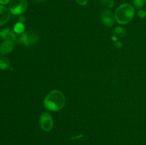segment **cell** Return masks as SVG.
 Here are the masks:
<instances>
[{
    "label": "cell",
    "instance_id": "obj_11",
    "mask_svg": "<svg viewBox=\"0 0 146 145\" xmlns=\"http://www.w3.org/2000/svg\"><path fill=\"white\" fill-rule=\"evenodd\" d=\"M24 25L23 24V23L21 22H17V24L14 25V32L17 33L18 34H22L24 31Z\"/></svg>",
    "mask_w": 146,
    "mask_h": 145
},
{
    "label": "cell",
    "instance_id": "obj_12",
    "mask_svg": "<svg viewBox=\"0 0 146 145\" xmlns=\"http://www.w3.org/2000/svg\"><path fill=\"white\" fill-rule=\"evenodd\" d=\"M101 3L104 7L107 9H111L114 6L113 0H101Z\"/></svg>",
    "mask_w": 146,
    "mask_h": 145
},
{
    "label": "cell",
    "instance_id": "obj_5",
    "mask_svg": "<svg viewBox=\"0 0 146 145\" xmlns=\"http://www.w3.org/2000/svg\"><path fill=\"white\" fill-rule=\"evenodd\" d=\"M40 127L44 132H49L54 126V121L52 116L49 112H43L39 119Z\"/></svg>",
    "mask_w": 146,
    "mask_h": 145
},
{
    "label": "cell",
    "instance_id": "obj_16",
    "mask_svg": "<svg viewBox=\"0 0 146 145\" xmlns=\"http://www.w3.org/2000/svg\"><path fill=\"white\" fill-rule=\"evenodd\" d=\"M76 1L81 6H86L88 4V0H76Z\"/></svg>",
    "mask_w": 146,
    "mask_h": 145
},
{
    "label": "cell",
    "instance_id": "obj_7",
    "mask_svg": "<svg viewBox=\"0 0 146 145\" xmlns=\"http://www.w3.org/2000/svg\"><path fill=\"white\" fill-rule=\"evenodd\" d=\"M10 18L9 9L4 7V5H0V26H2L7 23Z\"/></svg>",
    "mask_w": 146,
    "mask_h": 145
},
{
    "label": "cell",
    "instance_id": "obj_17",
    "mask_svg": "<svg viewBox=\"0 0 146 145\" xmlns=\"http://www.w3.org/2000/svg\"><path fill=\"white\" fill-rule=\"evenodd\" d=\"M11 0H0V4L1 5H6L10 2Z\"/></svg>",
    "mask_w": 146,
    "mask_h": 145
},
{
    "label": "cell",
    "instance_id": "obj_3",
    "mask_svg": "<svg viewBox=\"0 0 146 145\" xmlns=\"http://www.w3.org/2000/svg\"><path fill=\"white\" fill-rule=\"evenodd\" d=\"M39 40V34L35 30H29L24 32L20 36L19 42L26 46H31Z\"/></svg>",
    "mask_w": 146,
    "mask_h": 145
},
{
    "label": "cell",
    "instance_id": "obj_18",
    "mask_svg": "<svg viewBox=\"0 0 146 145\" xmlns=\"http://www.w3.org/2000/svg\"><path fill=\"white\" fill-rule=\"evenodd\" d=\"M25 21V18H24L23 16H21L20 15V17H19V21L18 22H21V23H23L24 21Z\"/></svg>",
    "mask_w": 146,
    "mask_h": 145
},
{
    "label": "cell",
    "instance_id": "obj_4",
    "mask_svg": "<svg viewBox=\"0 0 146 145\" xmlns=\"http://www.w3.org/2000/svg\"><path fill=\"white\" fill-rule=\"evenodd\" d=\"M28 3L27 0H11L9 3V9L14 15H21L27 10Z\"/></svg>",
    "mask_w": 146,
    "mask_h": 145
},
{
    "label": "cell",
    "instance_id": "obj_2",
    "mask_svg": "<svg viewBox=\"0 0 146 145\" xmlns=\"http://www.w3.org/2000/svg\"><path fill=\"white\" fill-rule=\"evenodd\" d=\"M135 15L134 8L129 4H123L117 8L115 13V18L120 24H128Z\"/></svg>",
    "mask_w": 146,
    "mask_h": 145
},
{
    "label": "cell",
    "instance_id": "obj_8",
    "mask_svg": "<svg viewBox=\"0 0 146 145\" xmlns=\"http://www.w3.org/2000/svg\"><path fill=\"white\" fill-rule=\"evenodd\" d=\"M1 37L5 41H10L14 44L17 40L14 33L9 28H4L1 31Z\"/></svg>",
    "mask_w": 146,
    "mask_h": 145
},
{
    "label": "cell",
    "instance_id": "obj_10",
    "mask_svg": "<svg viewBox=\"0 0 146 145\" xmlns=\"http://www.w3.org/2000/svg\"><path fill=\"white\" fill-rule=\"evenodd\" d=\"M10 67L9 60L8 58L3 55L2 54H0V69L6 70L8 69Z\"/></svg>",
    "mask_w": 146,
    "mask_h": 145
},
{
    "label": "cell",
    "instance_id": "obj_21",
    "mask_svg": "<svg viewBox=\"0 0 146 145\" xmlns=\"http://www.w3.org/2000/svg\"><path fill=\"white\" fill-rule=\"evenodd\" d=\"M0 36H1V31H0Z\"/></svg>",
    "mask_w": 146,
    "mask_h": 145
},
{
    "label": "cell",
    "instance_id": "obj_20",
    "mask_svg": "<svg viewBox=\"0 0 146 145\" xmlns=\"http://www.w3.org/2000/svg\"><path fill=\"white\" fill-rule=\"evenodd\" d=\"M34 1H35L36 2H41V1H44V0H34Z\"/></svg>",
    "mask_w": 146,
    "mask_h": 145
},
{
    "label": "cell",
    "instance_id": "obj_14",
    "mask_svg": "<svg viewBox=\"0 0 146 145\" xmlns=\"http://www.w3.org/2000/svg\"><path fill=\"white\" fill-rule=\"evenodd\" d=\"M115 34L119 36L123 37L125 35V29L122 27H116L115 29Z\"/></svg>",
    "mask_w": 146,
    "mask_h": 145
},
{
    "label": "cell",
    "instance_id": "obj_9",
    "mask_svg": "<svg viewBox=\"0 0 146 145\" xmlns=\"http://www.w3.org/2000/svg\"><path fill=\"white\" fill-rule=\"evenodd\" d=\"M14 48V43L10 41H4L0 45V54L6 55L12 51Z\"/></svg>",
    "mask_w": 146,
    "mask_h": 145
},
{
    "label": "cell",
    "instance_id": "obj_13",
    "mask_svg": "<svg viewBox=\"0 0 146 145\" xmlns=\"http://www.w3.org/2000/svg\"><path fill=\"white\" fill-rule=\"evenodd\" d=\"M146 0H133L134 7L136 9H141L145 4Z\"/></svg>",
    "mask_w": 146,
    "mask_h": 145
},
{
    "label": "cell",
    "instance_id": "obj_1",
    "mask_svg": "<svg viewBox=\"0 0 146 145\" xmlns=\"http://www.w3.org/2000/svg\"><path fill=\"white\" fill-rule=\"evenodd\" d=\"M44 106L49 111H59L65 106L66 98L58 90L51 91L44 99Z\"/></svg>",
    "mask_w": 146,
    "mask_h": 145
},
{
    "label": "cell",
    "instance_id": "obj_6",
    "mask_svg": "<svg viewBox=\"0 0 146 145\" xmlns=\"http://www.w3.org/2000/svg\"><path fill=\"white\" fill-rule=\"evenodd\" d=\"M115 19V14L110 10H104L101 13V21L106 26H113Z\"/></svg>",
    "mask_w": 146,
    "mask_h": 145
},
{
    "label": "cell",
    "instance_id": "obj_15",
    "mask_svg": "<svg viewBox=\"0 0 146 145\" xmlns=\"http://www.w3.org/2000/svg\"><path fill=\"white\" fill-rule=\"evenodd\" d=\"M138 16L140 17V18H144L146 17V11H144V10H140L138 12Z\"/></svg>",
    "mask_w": 146,
    "mask_h": 145
},
{
    "label": "cell",
    "instance_id": "obj_19",
    "mask_svg": "<svg viewBox=\"0 0 146 145\" xmlns=\"http://www.w3.org/2000/svg\"><path fill=\"white\" fill-rule=\"evenodd\" d=\"M115 45H116L118 48H121V47H122V43H121V42H117L116 44H115Z\"/></svg>",
    "mask_w": 146,
    "mask_h": 145
}]
</instances>
